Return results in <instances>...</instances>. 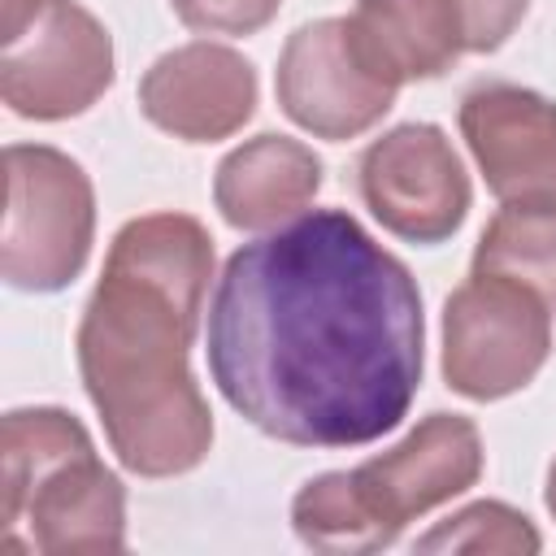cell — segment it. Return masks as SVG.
I'll use <instances>...</instances> for the list:
<instances>
[{
    "label": "cell",
    "mask_w": 556,
    "mask_h": 556,
    "mask_svg": "<svg viewBox=\"0 0 556 556\" xmlns=\"http://www.w3.org/2000/svg\"><path fill=\"white\" fill-rule=\"evenodd\" d=\"M552 352V304L500 274H469L443 304V382L478 404L517 395Z\"/></svg>",
    "instance_id": "6"
},
{
    "label": "cell",
    "mask_w": 556,
    "mask_h": 556,
    "mask_svg": "<svg viewBox=\"0 0 556 556\" xmlns=\"http://www.w3.org/2000/svg\"><path fill=\"white\" fill-rule=\"evenodd\" d=\"M321 191V156L291 135H256L213 169V204L235 230H274L308 213Z\"/></svg>",
    "instance_id": "12"
},
{
    "label": "cell",
    "mask_w": 556,
    "mask_h": 556,
    "mask_svg": "<svg viewBox=\"0 0 556 556\" xmlns=\"http://www.w3.org/2000/svg\"><path fill=\"white\" fill-rule=\"evenodd\" d=\"M91 447L96 443H91L87 426L74 413L56 408V404L9 408L4 413V426H0V465H4V478H0V486H4V513L0 517H4V526L17 521L26 491L48 469H56L61 460L83 456Z\"/></svg>",
    "instance_id": "14"
},
{
    "label": "cell",
    "mask_w": 556,
    "mask_h": 556,
    "mask_svg": "<svg viewBox=\"0 0 556 556\" xmlns=\"http://www.w3.org/2000/svg\"><path fill=\"white\" fill-rule=\"evenodd\" d=\"M274 91L300 130L330 143L374 130L400 96L356 48L348 17H317L291 30L278 52Z\"/></svg>",
    "instance_id": "8"
},
{
    "label": "cell",
    "mask_w": 556,
    "mask_h": 556,
    "mask_svg": "<svg viewBox=\"0 0 556 556\" xmlns=\"http://www.w3.org/2000/svg\"><path fill=\"white\" fill-rule=\"evenodd\" d=\"M169 9L200 35H256L278 17L282 0H169Z\"/></svg>",
    "instance_id": "17"
},
{
    "label": "cell",
    "mask_w": 556,
    "mask_h": 556,
    "mask_svg": "<svg viewBox=\"0 0 556 556\" xmlns=\"http://www.w3.org/2000/svg\"><path fill=\"white\" fill-rule=\"evenodd\" d=\"M356 187L387 235L421 248L452 239L473 204L465 161L434 122L382 130L361 152Z\"/></svg>",
    "instance_id": "7"
},
{
    "label": "cell",
    "mask_w": 556,
    "mask_h": 556,
    "mask_svg": "<svg viewBox=\"0 0 556 556\" xmlns=\"http://www.w3.org/2000/svg\"><path fill=\"white\" fill-rule=\"evenodd\" d=\"M452 9L465 26V48L469 52H495L521 26L530 0H452Z\"/></svg>",
    "instance_id": "18"
},
{
    "label": "cell",
    "mask_w": 556,
    "mask_h": 556,
    "mask_svg": "<svg viewBox=\"0 0 556 556\" xmlns=\"http://www.w3.org/2000/svg\"><path fill=\"white\" fill-rule=\"evenodd\" d=\"M482 478V434L460 413L421 417L395 447L308 478L291 500V526L313 552H378L400 530L465 495Z\"/></svg>",
    "instance_id": "3"
},
{
    "label": "cell",
    "mask_w": 556,
    "mask_h": 556,
    "mask_svg": "<svg viewBox=\"0 0 556 556\" xmlns=\"http://www.w3.org/2000/svg\"><path fill=\"white\" fill-rule=\"evenodd\" d=\"M204 352L222 400L261 434L365 447L417 400L421 291L348 208H313L226 256Z\"/></svg>",
    "instance_id": "1"
},
{
    "label": "cell",
    "mask_w": 556,
    "mask_h": 556,
    "mask_svg": "<svg viewBox=\"0 0 556 556\" xmlns=\"http://www.w3.org/2000/svg\"><path fill=\"white\" fill-rule=\"evenodd\" d=\"M348 26L365 61L395 87L439 78L469 52L452 0H356Z\"/></svg>",
    "instance_id": "13"
},
{
    "label": "cell",
    "mask_w": 556,
    "mask_h": 556,
    "mask_svg": "<svg viewBox=\"0 0 556 556\" xmlns=\"http://www.w3.org/2000/svg\"><path fill=\"white\" fill-rule=\"evenodd\" d=\"M139 113L182 143L230 139L256 113V70L226 43L169 48L139 78Z\"/></svg>",
    "instance_id": "10"
},
{
    "label": "cell",
    "mask_w": 556,
    "mask_h": 556,
    "mask_svg": "<svg viewBox=\"0 0 556 556\" xmlns=\"http://www.w3.org/2000/svg\"><path fill=\"white\" fill-rule=\"evenodd\" d=\"M543 547L539 530L526 513L504 500H478L439 521L417 539V552H504V556H534Z\"/></svg>",
    "instance_id": "16"
},
{
    "label": "cell",
    "mask_w": 556,
    "mask_h": 556,
    "mask_svg": "<svg viewBox=\"0 0 556 556\" xmlns=\"http://www.w3.org/2000/svg\"><path fill=\"white\" fill-rule=\"evenodd\" d=\"M543 500H547V513L556 517V460H552V469H547V491H543Z\"/></svg>",
    "instance_id": "19"
},
{
    "label": "cell",
    "mask_w": 556,
    "mask_h": 556,
    "mask_svg": "<svg viewBox=\"0 0 556 556\" xmlns=\"http://www.w3.org/2000/svg\"><path fill=\"white\" fill-rule=\"evenodd\" d=\"M113 87V35L78 0H0V96L26 122L87 113Z\"/></svg>",
    "instance_id": "5"
},
{
    "label": "cell",
    "mask_w": 556,
    "mask_h": 556,
    "mask_svg": "<svg viewBox=\"0 0 556 556\" xmlns=\"http://www.w3.org/2000/svg\"><path fill=\"white\" fill-rule=\"evenodd\" d=\"M460 135L500 204H556V100L517 83H478Z\"/></svg>",
    "instance_id": "9"
},
{
    "label": "cell",
    "mask_w": 556,
    "mask_h": 556,
    "mask_svg": "<svg viewBox=\"0 0 556 556\" xmlns=\"http://www.w3.org/2000/svg\"><path fill=\"white\" fill-rule=\"evenodd\" d=\"M0 274L13 291H65L96 243V191L87 169L48 143L4 148Z\"/></svg>",
    "instance_id": "4"
},
{
    "label": "cell",
    "mask_w": 556,
    "mask_h": 556,
    "mask_svg": "<svg viewBox=\"0 0 556 556\" xmlns=\"http://www.w3.org/2000/svg\"><path fill=\"white\" fill-rule=\"evenodd\" d=\"M22 521L30 530V547L43 556L122 552L126 547V486L91 447L83 456L61 460L26 491L13 526Z\"/></svg>",
    "instance_id": "11"
},
{
    "label": "cell",
    "mask_w": 556,
    "mask_h": 556,
    "mask_svg": "<svg viewBox=\"0 0 556 556\" xmlns=\"http://www.w3.org/2000/svg\"><path fill=\"white\" fill-rule=\"evenodd\" d=\"M473 274H500L556 308V204H504L478 248Z\"/></svg>",
    "instance_id": "15"
},
{
    "label": "cell",
    "mask_w": 556,
    "mask_h": 556,
    "mask_svg": "<svg viewBox=\"0 0 556 556\" xmlns=\"http://www.w3.org/2000/svg\"><path fill=\"white\" fill-rule=\"evenodd\" d=\"M213 278V239L191 213L130 217L78 317V378L122 469L178 478L204 465L213 413L187 365Z\"/></svg>",
    "instance_id": "2"
}]
</instances>
